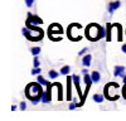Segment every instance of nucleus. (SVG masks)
I'll return each mask as SVG.
<instances>
[{
	"mask_svg": "<svg viewBox=\"0 0 126 121\" xmlns=\"http://www.w3.org/2000/svg\"><path fill=\"white\" fill-rule=\"evenodd\" d=\"M54 86V83H49L47 86V91L46 92H43V95H42V102L43 104H49L50 100H52V87Z\"/></svg>",
	"mask_w": 126,
	"mask_h": 121,
	"instance_id": "nucleus-5",
	"label": "nucleus"
},
{
	"mask_svg": "<svg viewBox=\"0 0 126 121\" xmlns=\"http://www.w3.org/2000/svg\"><path fill=\"white\" fill-rule=\"evenodd\" d=\"M91 77H92L93 83H97V82H100V79H101V75H100L98 71H93V72L91 73Z\"/></svg>",
	"mask_w": 126,
	"mask_h": 121,
	"instance_id": "nucleus-11",
	"label": "nucleus"
},
{
	"mask_svg": "<svg viewBox=\"0 0 126 121\" xmlns=\"http://www.w3.org/2000/svg\"><path fill=\"white\" fill-rule=\"evenodd\" d=\"M22 33L30 42H38V40L43 39V37H44L43 29H40L37 25H32V24H27V27L22 29Z\"/></svg>",
	"mask_w": 126,
	"mask_h": 121,
	"instance_id": "nucleus-1",
	"label": "nucleus"
},
{
	"mask_svg": "<svg viewBox=\"0 0 126 121\" xmlns=\"http://www.w3.org/2000/svg\"><path fill=\"white\" fill-rule=\"evenodd\" d=\"M93 101L94 102H97V104H101V102H103V100L106 98L105 97V95H100V93H96V95H93Z\"/></svg>",
	"mask_w": 126,
	"mask_h": 121,
	"instance_id": "nucleus-12",
	"label": "nucleus"
},
{
	"mask_svg": "<svg viewBox=\"0 0 126 121\" xmlns=\"http://www.w3.org/2000/svg\"><path fill=\"white\" fill-rule=\"evenodd\" d=\"M121 49H122V52H124V53H126V44H122Z\"/></svg>",
	"mask_w": 126,
	"mask_h": 121,
	"instance_id": "nucleus-26",
	"label": "nucleus"
},
{
	"mask_svg": "<svg viewBox=\"0 0 126 121\" xmlns=\"http://www.w3.org/2000/svg\"><path fill=\"white\" fill-rule=\"evenodd\" d=\"M19 107H20V110H25V108H27V104H25L24 101H23V102H20Z\"/></svg>",
	"mask_w": 126,
	"mask_h": 121,
	"instance_id": "nucleus-22",
	"label": "nucleus"
},
{
	"mask_svg": "<svg viewBox=\"0 0 126 121\" xmlns=\"http://www.w3.org/2000/svg\"><path fill=\"white\" fill-rule=\"evenodd\" d=\"M25 4H27L28 8H32L33 4H34V0H25Z\"/></svg>",
	"mask_w": 126,
	"mask_h": 121,
	"instance_id": "nucleus-20",
	"label": "nucleus"
},
{
	"mask_svg": "<svg viewBox=\"0 0 126 121\" xmlns=\"http://www.w3.org/2000/svg\"><path fill=\"white\" fill-rule=\"evenodd\" d=\"M27 24H32V25H40L43 24V19H40L37 15H33L32 13H28V19H27Z\"/></svg>",
	"mask_w": 126,
	"mask_h": 121,
	"instance_id": "nucleus-6",
	"label": "nucleus"
},
{
	"mask_svg": "<svg viewBox=\"0 0 126 121\" xmlns=\"http://www.w3.org/2000/svg\"><path fill=\"white\" fill-rule=\"evenodd\" d=\"M40 72H42V69L39 68V67H34L33 69H32V75H33V76H38V75H40Z\"/></svg>",
	"mask_w": 126,
	"mask_h": 121,
	"instance_id": "nucleus-18",
	"label": "nucleus"
},
{
	"mask_svg": "<svg viewBox=\"0 0 126 121\" xmlns=\"http://www.w3.org/2000/svg\"><path fill=\"white\" fill-rule=\"evenodd\" d=\"M39 101H42V100H33V101H32V104H33V105H38Z\"/></svg>",
	"mask_w": 126,
	"mask_h": 121,
	"instance_id": "nucleus-25",
	"label": "nucleus"
},
{
	"mask_svg": "<svg viewBox=\"0 0 126 121\" xmlns=\"http://www.w3.org/2000/svg\"><path fill=\"white\" fill-rule=\"evenodd\" d=\"M113 76L115 77H124L125 76V67L124 66H116L113 68Z\"/></svg>",
	"mask_w": 126,
	"mask_h": 121,
	"instance_id": "nucleus-8",
	"label": "nucleus"
},
{
	"mask_svg": "<svg viewBox=\"0 0 126 121\" xmlns=\"http://www.w3.org/2000/svg\"><path fill=\"white\" fill-rule=\"evenodd\" d=\"M33 64H34V67H39V58L35 56L34 57V60H33Z\"/></svg>",
	"mask_w": 126,
	"mask_h": 121,
	"instance_id": "nucleus-21",
	"label": "nucleus"
},
{
	"mask_svg": "<svg viewBox=\"0 0 126 121\" xmlns=\"http://www.w3.org/2000/svg\"><path fill=\"white\" fill-rule=\"evenodd\" d=\"M12 110H13V111H15V110H16V106H15V105H13V106H12Z\"/></svg>",
	"mask_w": 126,
	"mask_h": 121,
	"instance_id": "nucleus-28",
	"label": "nucleus"
},
{
	"mask_svg": "<svg viewBox=\"0 0 126 121\" xmlns=\"http://www.w3.org/2000/svg\"><path fill=\"white\" fill-rule=\"evenodd\" d=\"M30 52H32V54H33V56H38L40 53V48L39 47H34V48L30 49Z\"/></svg>",
	"mask_w": 126,
	"mask_h": 121,
	"instance_id": "nucleus-16",
	"label": "nucleus"
},
{
	"mask_svg": "<svg viewBox=\"0 0 126 121\" xmlns=\"http://www.w3.org/2000/svg\"><path fill=\"white\" fill-rule=\"evenodd\" d=\"M49 77L52 78V79H54V78H57L58 77V72H56V71L54 69H52V71H49Z\"/></svg>",
	"mask_w": 126,
	"mask_h": 121,
	"instance_id": "nucleus-17",
	"label": "nucleus"
},
{
	"mask_svg": "<svg viewBox=\"0 0 126 121\" xmlns=\"http://www.w3.org/2000/svg\"><path fill=\"white\" fill-rule=\"evenodd\" d=\"M87 50H88V48H83V49H82V50H79V53H78V54H79V56H81V57H82V56H83V54H85V53H86V52H87Z\"/></svg>",
	"mask_w": 126,
	"mask_h": 121,
	"instance_id": "nucleus-23",
	"label": "nucleus"
},
{
	"mask_svg": "<svg viewBox=\"0 0 126 121\" xmlns=\"http://www.w3.org/2000/svg\"><path fill=\"white\" fill-rule=\"evenodd\" d=\"M113 25L112 24H110V23H107V25H106V40L107 42H110L111 40V28H112Z\"/></svg>",
	"mask_w": 126,
	"mask_h": 121,
	"instance_id": "nucleus-13",
	"label": "nucleus"
},
{
	"mask_svg": "<svg viewBox=\"0 0 126 121\" xmlns=\"http://www.w3.org/2000/svg\"><path fill=\"white\" fill-rule=\"evenodd\" d=\"M122 81H124V83H126V75L122 77Z\"/></svg>",
	"mask_w": 126,
	"mask_h": 121,
	"instance_id": "nucleus-27",
	"label": "nucleus"
},
{
	"mask_svg": "<svg viewBox=\"0 0 126 121\" xmlns=\"http://www.w3.org/2000/svg\"><path fill=\"white\" fill-rule=\"evenodd\" d=\"M54 34H63V28L59 25V24H57V23H54V24H52L50 27H49V38L53 40V38H54Z\"/></svg>",
	"mask_w": 126,
	"mask_h": 121,
	"instance_id": "nucleus-4",
	"label": "nucleus"
},
{
	"mask_svg": "<svg viewBox=\"0 0 126 121\" xmlns=\"http://www.w3.org/2000/svg\"><path fill=\"white\" fill-rule=\"evenodd\" d=\"M69 71H71V67L69 66H63L61 68V75H68Z\"/></svg>",
	"mask_w": 126,
	"mask_h": 121,
	"instance_id": "nucleus-15",
	"label": "nucleus"
},
{
	"mask_svg": "<svg viewBox=\"0 0 126 121\" xmlns=\"http://www.w3.org/2000/svg\"><path fill=\"white\" fill-rule=\"evenodd\" d=\"M122 95H124V97L126 98V83L124 85V88H122Z\"/></svg>",
	"mask_w": 126,
	"mask_h": 121,
	"instance_id": "nucleus-24",
	"label": "nucleus"
},
{
	"mask_svg": "<svg viewBox=\"0 0 126 121\" xmlns=\"http://www.w3.org/2000/svg\"><path fill=\"white\" fill-rule=\"evenodd\" d=\"M91 59H92V56H91V54L83 56V58H82V64H83V67H88V66L91 64Z\"/></svg>",
	"mask_w": 126,
	"mask_h": 121,
	"instance_id": "nucleus-10",
	"label": "nucleus"
},
{
	"mask_svg": "<svg viewBox=\"0 0 126 121\" xmlns=\"http://www.w3.org/2000/svg\"><path fill=\"white\" fill-rule=\"evenodd\" d=\"M37 82H39L42 86H48V85H49L48 81L44 79V77H43V76H40V75H38V77H37Z\"/></svg>",
	"mask_w": 126,
	"mask_h": 121,
	"instance_id": "nucleus-14",
	"label": "nucleus"
},
{
	"mask_svg": "<svg viewBox=\"0 0 126 121\" xmlns=\"http://www.w3.org/2000/svg\"><path fill=\"white\" fill-rule=\"evenodd\" d=\"M115 28H117V32H119V40H121V25L120 24H113Z\"/></svg>",
	"mask_w": 126,
	"mask_h": 121,
	"instance_id": "nucleus-19",
	"label": "nucleus"
},
{
	"mask_svg": "<svg viewBox=\"0 0 126 121\" xmlns=\"http://www.w3.org/2000/svg\"><path fill=\"white\" fill-rule=\"evenodd\" d=\"M25 95L27 97L33 101V100H42V95H43V90H42V85L39 82H32L27 86L25 88Z\"/></svg>",
	"mask_w": 126,
	"mask_h": 121,
	"instance_id": "nucleus-3",
	"label": "nucleus"
},
{
	"mask_svg": "<svg viewBox=\"0 0 126 121\" xmlns=\"http://www.w3.org/2000/svg\"><path fill=\"white\" fill-rule=\"evenodd\" d=\"M85 35L90 39V40H98L101 38H106V29L100 27L98 24H90L86 27L85 30Z\"/></svg>",
	"mask_w": 126,
	"mask_h": 121,
	"instance_id": "nucleus-2",
	"label": "nucleus"
},
{
	"mask_svg": "<svg viewBox=\"0 0 126 121\" xmlns=\"http://www.w3.org/2000/svg\"><path fill=\"white\" fill-rule=\"evenodd\" d=\"M72 82H73V77H67V100H72Z\"/></svg>",
	"mask_w": 126,
	"mask_h": 121,
	"instance_id": "nucleus-7",
	"label": "nucleus"
},
{
	"mask_svg": "<svg viewBox=\"0 0 126 121\" xmlns=\"http://www.w3.org/2000/svg\"><path fill=\"white\" fill-rule=\"evenodd\" d=\"M120 5H121V3L119 1V0H116V1H111L110 5H109V13H110V14H113V12H115L116 9H119Z\"/></svg>",
	"mask_w": 126,
	"mask_h": 121,
	"instance_id": "nucleus-9",
	"label": "nucleus"
}]
</instances>
